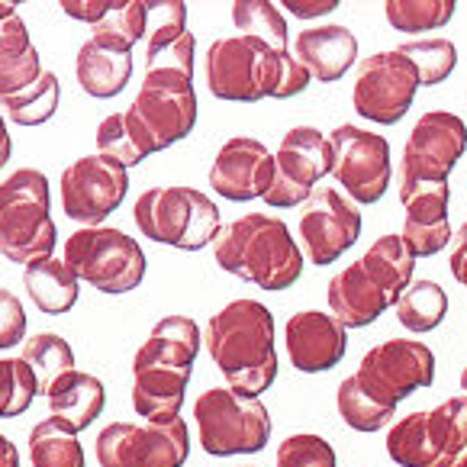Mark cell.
I'll use <instances>...</instances> for the list:
<instances>
[{
  "instance_id": "obj_12",
  "label": "cell",
  "mask_w": 467,
  "mask_h": 467,
  "mask_svg": "<svg viewBox=\"0 0 467 467\" xmlns=\"http://www.w3.org/2000/svg\"><path fill=\"white\" fill-rule=\"evenodd\" d=\"M275 184L265 193V203L271 210H294L300 203H309L317 184L329 178L336 168V151L329 136L317 126H294L284 132L281 145L275 151Z\"/></svg>"
},
{
  "instance_id": "obj_15",
  "label": "cell",
  "mask_w": 467,
  "mask_h": 467,
  "mask_svg": "<svg viewBox=\"0 0 467 467\" xmlns=\"http://www.w3.org/2000/svg\"><path fill=\"white\" fill-rule=\"evenodd\" d=\"M130 110L145 126L155 149L165 151L174 142L187 139L197 126V90L191 75L178 71H145L142 88Z\"/></svg>"
},
{
  "instance_id": "obj_30",
  "label": "cell",
  "mask_w": 467,
  "mask_h": 467,
  "mask_svg": "<svg viewBox=\"0 0 467 467\" xmlns=\"http://www.w3.org/2000/svg\"><path fill=\"white\" fill-rule=\"evenodd\" d=\"M361 262H365V268L371 271V275L378 277L387 290H390L393 300H400L403 290L416 281L412 275H416V262H420V258L410 252V245L403 242V235L390 233V235H380V239L365 252Z\"/></svg>"
},
{
  "instance_id": "obj_36",
  "label": "cell",
  "mask_w": 467,
  "mask_h": 467,
  "mask_svg": "<svg viewBox=\"0 0 467 467\" xmlns=\"http://www.w3.org/2000/svg\"><path fill=\"white\" fill-rule=\"evenodd\" d=\"M149 33V4L145 0H113V10L90 29L94 39L119 48H136V42Z\"/></svg>"
},
{
  "instance_id": "obj_3",
  "label": "cell",
  "mask_w": 467,
  "mask_h": 467,
  "mask_svg": "<svg viewBox=\"0 0 467 467\" xmlns=\"http://www.w3.org/2000/svg\"><path fill=\"white\" fill-rule=\"evenodd\" d=\"M309 71L294 52H277L252 36H223L206 48V88L216 100H290L309 88Z\"/></svg>"
},
{
  "instance_id": "obj_25",
  "label": "cell",
  "mask_w": 467,
  "mask_h": 467,
  "mask_svg": "<svg viewBox=\"0 0 467 467\" xmlns=\"http://www.w3.org/2000/svg\"><path fill=\"white\" fill-rule=\"evenodd\" d=\"M75 75L84 94L97 97V100H110L126 90L132 78V52L130 48L110 46L103 39H84L75 58Z\"/></svg>"
},
{
  "instance_id": "obj_37",
  "label": "cell",
  "mask_w": 467,
  "mask_h": 467,
  "mask_svg": "<svg viewBox=\"0 0 467 467\" xmlns=\"http://www.w3.org/2000/svg\"><path fill=\"white\" fill-rule=\"evenodd\" d=\"M336 410L345 426L355 429V432H380V429L393 426V416H397V412H387L380 403H374V400L358 387L355 374H348V378L338 384Z\"/></svg>"
},
{
  "instance_id": "obj_43",
  "label": "cell",
  "mask_w": 467,
  "mask_h": 467,
  "mask_svg": "<svg viewBox=\"0 0 467 467\" xmlns=\"http://www.w3.org/2000/svg\"><path fill=\"white\" fill-rule=\"evenodd\" d=\"M448 268H451L454 281L467 290V223H461V229L454 233L451 254H448Z\"/></svg>"
},
{
  "instance_id": "obj_8",
  "label": "cell",
  "mask_w": 467,
  "mask_h": 467,
  "mask_svg": "<svg viewBox=\"0 0 467 467\" xmlns=\"http://www.w3.org/2000/svg\"><path fill=\"white\" fill-rule=\"evenodd\" d=\"M467 451V397L435 410L406 412L387 432V454L400 467H451Z\"/></svg>"
},
{
  "instance_id": "obj_40",
  "label": "cell",
  "mask_w": 467,
  "mask_h": 467,
  "mask_svg": "<svg viewBox=\"0 0 467 467\" xmlns=\"http://www.w3.org/2000/svg\"><path fill=\"white\" fill-rule=\"evenodd\" d=\"M275 467H338V458L323 435L296 432L277 445Z\"/></svg>"
},
{
  "instance_id": "obj_44",
  "label": "cell",
  "mask_w": 467,
  "mask_h": 467,
  "mask_svg": "<svg viewBox=\"0 0 467 467\" xmlns=\"http://www.w3.org/2000/svg\"><path fill=\"white\" fill-rule=\"evenodd\" d=\"M281 7L290 10L296 20H319V16L338 10V0H306V4L303 0H284Z\"/></svg>"
},
{
  "instance_id": "obj_11",
  "label": "cell",
  "mask_w": 467,
  "mask_h": 467,
  "mask_svg": "<svg viewBox=\"0 0 467 467\" xmlns=\"http://www.w3.org/2000/svg\"><path fill=\"white\" fill-rule=\"evenodd\" d=\"M100 467H184L191 432L184 420L174 422H113L94 441Z\"/></svg>"
},
{
  "instance_id": "obj_5",
  "label": "cell",
  "mask_w": 467,
  "mask_h": 467,
  "mask_svg": "<svg viewBox=\"0 0 467 467\" xmlns=\"http://www.w3.org/2000/svg\"><path fill=\"white\" fill-rule=\"evenodd\" d=\"M58 229L52 220V187L36 168H20L0 181V254L14 265L46 262L56 254Z\"/></svg>"
},
{
  "instance_id": "obj_38",
  "label": "cell",
  "mask_w": 467,
  "mask_h": 467,
  "mask_svg": "<svg viewBox=\"0 0 467 467\" xmlns=\"http://www.w3.org/2000/svg\"><path fill=\"white\" fill-rule=\"evenodd\" d=\"M39 390V378L23 358H0V420L23 416Z\"/></svg>"
},
{
  "instance_id": "obj_7",
  "label": "cell",
  "mask_w": 467,
  "mask_h": 467,
  "mask_svg": "<svg viewBox=\"0 0 467 467\" xmlns=\"http://www.w3.org/2000/svg\"><path fill=\"white\" fill-rule=\"evenodd\" d=\"M193 422H197L200 448L213 458L233 454H258L271 441V412L262 397L210 387L193 400Z\"/></svg>"
},
{
  "instance_id": "obj_42",
  "label": "cell",
  "mask_w": 467,
  "mask_h": 467,
  "mask_svg": "<svg viewBox=\"0 0 467 467\" xmlns=\"http://www.w3.org/2000/svg\"><path fill=\"white\" fill-rule=\"evenodd\" d=\"M58 10H62L65 16H71V20H81L94 29L97 23L113 10V0H62Z\"/></svg>"
},
{
  "instance_id": "obj_17",
  "label": "cell",
  "mask_w": 467,
  "mask_h": 467,
  "mask_svg": "<svg viewBox=\"0 0 467 467\" xmlns=\"http://www.w3.org/2000/svg\"><path fill=\"white\" fill-rule=\"evenodd\" d=\"M467 151V123L458 113L429 110L416 119L403 149L400 184H420V181H448Z\"/></svg>"
},
{
  "instance_id": "obj_20",
  "label": "cell",
  "mask_w": 467,
  "mask_h": 467,
  "mask_svg": "<svg viewBox=\"0 0 467 467\" xmlns=\"http://www.w3.org/2000/svg\"><path fill=\"white\" fill-rule=\"evenodd\" d=\"M400 203L406 210L403 242L416 258H432L454 242L448 203L451 184L448 181H420V184H400Z\"/></svg>"
},
{
  "instance_id": "obj_35",
  "label": "cell",
  "mask_w": 467,
  "mask_h": 467,
  "mask_svg": "<svg viewBox=\"0 0 467 467\" xmlns=\"http://www.w3.org/2000/svg\"><path fill=\"white\" fill-rule=\"evenodd\" d=\"M458 4L454 0H387L384 16L397 33L420 36L451 23Z\"/></svg>"
},
{
  "instance_id": "obj_22",
  "label": "cell",
  "mask_w": 467,
  "mask_h": 467,
  "mask_svg": "<svg viewBox=\"0 0 467 467\" xmlns=\"http://www.w3.org/2000/svg\"><path fill=\"white\" fill-rule=\"evenodd\" d=\"M326 300H329V313L345 329H368L384 317L387 309L397 306L390 290L365 268L361 258L342 268L338 275H332L329 287H326Z\"/></svg>"
},
{
  "instance_id": "obj_13",
  "label": "cell",
  "mask_w": 467,
  "mask_h": 467,
  "mask_svg": "<svg viewBox=\"0 0 467 467\" xmlns=\"http://www.w3.org/2000/svg\"><path fill=\"white\" fill-rule=\"evenodd\" d=\"M420 88L422 78L416 65L400 48H390V52H378V56L358 62L351 103H355L358 117L378 126H397L410 113Z\"/></svg>"
},
{
  "instance_id": "obj_34",
  "label": "cell",
  "mask_w": 467,
  "mask_h": 467,
  "mask_svg": "<svg viewBox=\"0 0 467 467\" xmlns=\"http://www.w3.org/2000/svg\"><path fill=\"white\" fill-rule=\"evenodd\" d=\"M229 10H233V23L239 36H252L277 52H290L287 16L281 14L277 4H271V0H235Z\"/></svg>"
},
{
  "instance_id": "obj_26",
  "label": "cell",
  "mask_w": 467,
  "mask_h": 467,
  "mask_svg": "<svg viewBox=\"0 0 467 467\" xmlns=\"http://www.w3.org/2000/svg\"><path fill=\"white\" fill-rule=\"evenodd\" d=\"M46 403H48V416L65 420L81 435L84 429L100 420L103 406H107V387H103V380L94 378V374L71 371L48 387Z\"/></svg>"
},
{
  "instance_id": "obj_2",
  "label": "cell",
  "mask_w": 467,
  "mask_h": 467,
  "mask_svg": "<svg viewBox=\"0 0 467 467\" xmlns=\"http://www.w3.org/2000/svg\"><path fill=\"white\" fill-rule=\"evenodd\" d=\"M203 345L229 390L262 397L275 387L281 361L275 345V313L262 300L242 296L210 317Z\"/></svg>"
},
{
  "instance_id": "obj_24",
  "label": "cell",
  "mask_w": 467,
  "mask_h": 467,
  "mask_svg": "<svg viewBox=\"0 0 467 467\" xmlns=\"http://www.w3.org/2000/svg\"><path fill=\"white\" fill-rule=\"evenodd\" d=\"M46 75L36 42L16 4L0 0V97H14Z\"/></svg>"
},
{
  "instance_id": "obj_16",
  "label": "cell",
  "mask_w": 467,
  "mask_h": 467,
  "mask_svg": "<svg viewBox=\"0 0 467 467\" xmlns=\"http://www.w3.org/2000/svg\"><path fill=\"white\" fill-rule=\"evenodd\" d=\"M130 191V168L103 155H81L62 171V210L81 229L100 226L123 206Z\"/></svg>"
},
{
  "instance_id": "obj_48",
  "label": "cell",
  "mask_w": 467,
  "mask_h": 467,
  "mask_svg": "<svg viewBox=\"0 0 467 467\" xmlns=\"http://www.w3.org/2000/svg\"><path fill=\"white\" fill-rule=\"evenodd\" d=\"M451 467H467V451H464V454H461V458H458V461H454V464H451Z\"/></svg>"
},
{
  "instance_id": "obj_27",
  "label": "cell",
  "mask_w": 467,
  "mask_h": 467,
  "mask_svg": "<svg viewBox=\"0 0 467 467\" xmlns=\"http://www.w3.org/2000/svg\"><path fill=\"white\" fill-rule=\"evenodd\" d=\"M23 287H26L29 300L36 309H42L46 317H62L68 309H75L78 296H81V281L68 268L65 258H46L29 268H23Z\"/></svg>"
},
{
  "instance_id": "obj_14",
  "label": "cell",
  "mask_w": 467,
  "mask_h": 467,
  "mask_svg": "<svg viewBox=\"0 0 467 467\" xmlns=\"http://www.w3.org/2000/svg\"><path fill=\"white\" fill-rule=\"evenodd\" d=\"M332 151H336V174L338 191L351 203H378L393 181V161H390V142L380 132H371L365 126L342 123L329 132Z\"/></svg>"
},
{
  "instance_id": "obj_29",
  "label": "cell",
  "mask_w": 467,
  "mask_h": 467,
  "mask_svg": "<svg viewBox=\"0 0 467 467\" xmlns=\"http://www.w3.org/2000/svg\"><path fill=\"white\" fill-rule=\"evenodd\" d=\"M29 464L33 467H88L78 432L58 416L36 422L29 429Z\"/></svg>"
},
{
  "instance_id": "obj_33",
  "label": "cell",
  "mask_w": 467,
  "mask_h": 467,
  "mask_svg": "<svg viewBox=\"0 0 467 467\" xmlns=\"http://www.w3.org/2000/svg\"><path fill=\"white\" fill-rule=\"evenodd\" d=\"M20 358L36 371L42 393L56 384L58 378L75 371V348L58 332H36V336H29L20 345Z\"/></svg>"
},
{
  "instance_id": "obj_46",
  "label": "cell",
  "mask_w": 467,
  "mask_h": 467,
  "mask_svg": "<svg viewBox=\"0 0 467 467\" xmlns=\"http://www.w3.org/2000/svg\"><path fill=\"white\" fill-rule=\"evenodd\" d=\"M20 448L7 439V435L0 432V467H20Z\"/></svg>"
},
{
  "instance_id": "obj_18",
  "label": "cell",
  "mask_w": 467,
  "mask_h": 467,
  "mask_svg": "<svg viewBox=\"0 0 467 467\" xmlns=\"http://www.w3.org/2000/svg\"><path fill=\"white\" fill-rule=\"evenodd\" d=\"M361 210L338 187H319L300 213V239L317 268H329L361 239Z\"/></svg>"
},
{
  "instance_id": "obj_10",
  "label": "cell",
  "mask_w": 467,
  "mask_h": 467,
  "mask_svg": "<svg viewBox=\"0 0 467 467\" xmlns=\"http://www.w3.org/2000/svg\"><path fill=\"white\" fill-rule=\"evenodd\" d=\"M355 380L374 403L397 412L403 400L435 384V351L420 338H387L365 351Z\"/></svg>"
},
{
  "instance_id": "obj_31",
  "label": "cell",
  "mask_w": 467,
  "mask_h": 467,
  "mask_svg": "<svg viewBox=\"0 0 467 467\" xmlns=\"http://www.w3.org/2000/svg\"><path fill=\"white\" fill-rule=\"evenodd\" d=\"M58 103H62V84L52 71L39 78L36 84H29L26 90L14 97H0V113L4 119L16 126H42L58 113Z\"/></svg>"
},
{
  "instance_id": "obj_9",
  "label": "cell",
  "mask_w": 467,
  "mask_h": 467,
  "mask_svg": "<svg viewBox=\"0 0 467 467\" xmlns=\"http://www.w3.org/2000/svg\"><path fill=\"white\" fill-rule=\"evenodd\" d=\"M62 258L78 281L100 294H130L145 281V252L130 233L110 226L78 229L65 239Z\"/></svg>"
},
{
  "instance_id": "obj_28",
  "label": "cell",
  "mask_w": 467,
  "mask_h": 467,
  "mask_svg": "<svg viewBox=\"0 0 467 467\" xmlns=\"http://www.w3.org/2000/svg\"><path fill=\"white\" fill-rule=\"evenodd\" d=\"M94 139H97V155L119 161L123 168L142 165L149 155L159 151L132 110H119V113H110L107 119H100Z\"/></svg>"
},
{
  "instance_id": "obj_41",
  "label": "cell",
  "mask_w": 467,
  "mask_h": 467,
  "mask_svg": "<svg viewBox=\"0 0 467 467\" xmlns=\"http://www.w3.org/2000/svg\"><path fill=\"white\" fill-rule=\"evenodd\" d=\"M26 342V309L20 296L0 287V351Z\"/></svg>"
},
{
  "instance_id": "obj_47",
  "label": "cell",
  "mask_w": 467,
  "mask_h": 467,
  "mask_svg": "<svg viewBox=\"0 0 467 467\" xmlns=\"http://www.w3.org/2000/svg\"><path fill=\"white\" fill-rule=\"evenodd\" d=\"M461 390H464V397H467V368L461 371Z\"/></svg>"
},
{
  "instance_id": "obj_6",
  "label": "cell",
  "mask_w": 467,
  "mask_h": 467,
  "mask_svg": "<svg viewBox=\"0 0 467 467\" xmlns=\"http://www.w3.org/2000/svg\"><path fill=\"white\" fill-rule=\"evenodd\" d=\"M132 220L149 242L178 248V252H200L213 245L223 229V213L216 200L184 184L142 191L132 206Z\"/></svg>"
},
{
  "instance_id": "obj_45",
  "label": "cell",
  "mask_w": 467,
  "mask_h": 467,
  "mask_svg": "<svg viewBox=\"0 0 467 467\" xmlns=\"http://www.w3.org/2000/svg\"><path fill=\"white\" fill-rule=\"evenodd\" d=\"M10 159H14V139H10L7 119H4V113H0V171L10 165Z\"/></svg>"
},
{
  "instance_id": "obj_19",
  "label": "cell",
  "mask_w": 467,
  "mask_h": 467,
  "mask_svg": "<svg viewBox=\"0 0 467 467\" xmlns=\"http://www.w3.org/2000/svg\"><path fill=\"white\" fill-rule=\"evenodd\" d=\"M275 151H268V145L252 136H233L220 145L210 165V187L233 203L265 200L275 184Z\"/></svg>"
},
{
  "instance_id": "obj_23",
  "label": "cell",
  "mask_w": 467,
  "mask_h": 467,
  "mask_svg": "<svg viewBox=\"0 0 467 467\" xmlns=\"http://www.w3.org/2000/svg\"><path fill=\"white\" fill-rule=\"evenodd\" d=\"M294 56L309 78H317L319 84H336L358 65V36L338 23L309 26L296 33Z\"/></svg>"
},
{
  "instance_id": "obj_4",
  "label": "cell",
  "mask_w": 467,
  "mask_h": 467,
  "mask_svg": "<svg viewBox=\"0 0 467 467\" xmlns=\"http://www.w3.org/2000/svg\"><path fill=\"white\" fill-rule=\"evenodd\" d=\"M213 258L226 275L281 294L303 277V248L281 216L245 213L226 223L213 242Z\"/></svg>"
},
{
  "instance_id": "obj_1",
  "label": "cell",
  "mask_w": 467,
  "mask_h": 467,
  "mask_svg": "<svg viewBox=\"0 0 467 467\" xmlns=\"http://www.w3.org/2000/svg\"><path fill=\"white\" fill-rule=\"evenodd\" d=\"M203 348V332L191 317H161L132 358V410L145 422H174L184 410L187 384Z\"/></svg>"
},
{
  "instance_id": "obj_21",
  "label": "cell",
  "mask_w": 467,
  "mask_h": 467,
  "mask_svg": "<svg viewBox=\"0 0 467 467\" xmlns=\"http://www.w3.org/2000/svg\"><path fill=\"white\" fill-rule=\"evenodd\" d=\"M284 345L294 371L326 374L345 361L348 329L332 313L323 309H300L284 326Z\"/></svg>"
},
{
  "instance_id": "obj_39",
  "label": "cell",
  "mask_w": 467,
  "mask_h": 467,
  "mask_svg": "<svg viewBox=\"0 0 467 467\" xmlns=\"http://www.w3.org/2000/svg\"><path fill=\"white\" fill-rule=\"evenodd\" d=\"M406 58L416 65L422 78V88H435V84L448 81L451 71L458 68V46L451 39H420V42H403L400 46Z\"/></svg>"
},
{
  "instance_id": "obj_49",
  "label": "cell",
  "mask_w": 467,
  "mask_h": 467,
  "mask_svg": "<svg viewBox=\"0 0 467 467\" xmlns=\"http://www.w3.org/2000/svg\"><path fill=\"white\" fill-rule=\"evenodd\" d=\"M239 467H254V464H239Z\"/></svg>"
},
{
  "instance_id": "obj_32",
  "label": "cell",
  "mask_w": 467,
  "mask_h": 467,
  "mask_svg": "<svg viewBox=\"0 0 467 467\" xmlns=\"http://www.w3.org/2000/svg\"><path fill=\"white\" fill-rule=\"evenodd\" d=\"M393 309H397V319L406 332L422 336V332H432L441 326V319L448 313V294L441 284L422 277V281H412L403 290V296H400Z\"/></svg>"
}]
</instances>
